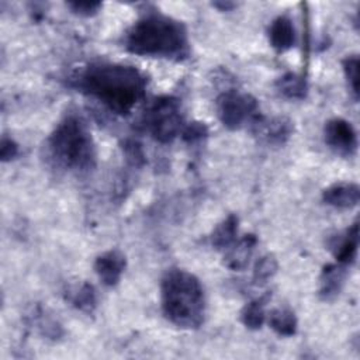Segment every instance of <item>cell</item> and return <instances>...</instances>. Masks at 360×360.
<instances>
[{
	"instance_id": "6da1fadb",
	"label": "cell",
	"mask_w": 360,
	"mask_h": 360,
	"mask_svg": "<svg viewBox=\"0 0 360 360\" xmlns=\"http://www.w3.org/2000/svg\"><path fill=\"white\" fill-rule=\"evenodd\" d=\"M75 84L115 114L125 115L143 97L146 79L134 66L91 63L79 72Z\"/></svg>"
},
{
	"instance_id": "7a4b0ae2",
	"label": "cell",
	"mask_w": 360,
	"mask_h": 360,
	"mask_svg": "<svg viewBox=\"0 0 360 360\" xmlns=\"http://www.w3.org/2000/svg\"><path fill=\"white\" fill-rule=\"evenodd\" d=\"M129 52L142 56L183 59L188 55V39L184 25L160 13H148L125 35Z\"/></svg>"
},
{
	"instance_id": "3957f363",
	"label": "cell",
	"mask_w": 360,
	"mask_h": 360,
	"mask_svg": "<svg viewBox=\"0 0 360 360\" xmlns=\"http://www.w3.org/2000/svg\"><path fill=\"white\" fill-rule=\"evenodd\" d=\"M165 316L180 328H198L204 321L205 298L198 278L181 269L169 270L162 280Z\"/></svg>"
},
{
	"instance_id": "277c9868",
	"label": "cell",
	"mask_w": 360,
	"mask_h": 360,
	"mask_svg": "<svg viewBox=\"0 0 360 360\" xmlns=\"http://www.w3.org/2000/svg\"><path fill=\"white\" fill-rule=\"evenodd\" d=\"M49 156L56 166L86 172L96 163V148L86 124L76 115L65 117L48 139Z\"/></svg>"
},
{
	"instance_id": "5b68a950",
	"label": "cell",
	"mask_w": 360,
	"mask_h": 360,
	"mask_svg": "<svg viewBox=\"0 0 360 360\" xmlns=\"http://www.w3.org/2000/svg\"><path fill=\"white\" fill-rule=\"evenodd\" d=\"M180 103L170 96L155 98L143 114L145 129L159 142H172L181 131Z\"/></svg>"
},
{
	"instance_id": "8992f818",
	"label": "cell",
	"mask_w": 360,
	"mask_h": 360,
	"mask_svg": "<svg viewBox=\"0 0 360 360\" xmlns=\"http://www.w3.org/2000/svg\"><path fill=\"white\" fill-rule=\"evenodd\" d=\"M217 111L221 122L229 129H238L246 122L253 124L259 118L256 98L236 90H226L218 97Z\"/></svg>"
},
{
	"instance_id": "52a82bcc",
	"label": "cell",
	"mask_w": 360,
	"mask_h": 360,
	"mask_svg": "<svg viewBox=\"0 0 360 360\" xmlns=\"http://www.w3.org/2000/svg\"><path fill=\"white\" fill-rule=\"evenodd\" d=\"M325 142L336 153L343 156H350L357 148V135L352 124L343 118H332L326 122Z\"/></svg>"
},
{
	"instance_id": "ba28073f",
	"label": "cell",
	"mask_w": 360,
	"mask_h": 360,
	"mask_svg": "<svg viewBox=\"0 0 360 360\" xmlns=\"http://www.w3.org/2000/svg\"><path fill=\"white\" fill-rule=\"evenodd\" d=\"M125 269V256L120 250H108L96 259L94 270L105 285H115Z\"/></svg>"
},
{
	"instance_id": "9c48e42d",
	"label": "cell",
	"mask_w": 360,
	"mask_h": 360,
	"mask_svg": "<svg viewBox=\"0 0 360 360\" xmlns=\"http://www.w3.org/2000/svg\"><path fill=\"white\" fill-rule=\"evenodd\" d=\"M323 201L336 208H350L359 202L360 188L354 183H335L325 188Z\"/></svg>"
},
{
	"instance_id": "30bf717a",
	"label": "cell",
	"mask_w": 360,
	"mask_h": 360,
	"mask_svg": "<svg viewBox=\"0 0 360 360\" xmlns=\"http://www.w3.org/2000/svg\"><path fill=\"white\" fill-rule=\"evenodd\" d=\"M346 269L343 264H328L323 267L319 278V297L323 301L333 300L342 290Z\"/></svg>"
},
{
	"instance_id": "8fae6325",
	"label": "cell",
	"mask_w": 360,
	"mask_h": 360,
	"mask_svg": "<svg viewBox=\"0 0 360 360\" xmlns=\"http://www.w3.org/2000/svg\"><path fill=\"white\" fill-rule=\"evenodd\" d=\"M269 41L277 52H284L294 46L295 31L292 21L287 15H280L270 24Z\"/></svg>"
},
{
	"instance_id": "7c38bea8",
	"label": "cell",
	"mask_w": 360,
	"mask_h": 360,
	"mask_svg": "<svg viewBox=\"0 0 360 360\" xmlns=\"http://www.w3.org/2000/svg\"><path fill=\"white\" fill-rule=\"evenodd\" d=\"M357 243H359V225L357 222H354L342 238H338L330 243V249L333 250L338 263L343 266L353 263L356 259Z\"/></svg>"
},
{
	"instance_id": "4fadbf2b",
	"label": "cell",
	"mask_w": 360,
	"mask_h": 360,
	"mask_svg": "<svg viewBox=\"0 0 360 360\" xmlns=\"http://www.w3.org/2000/svg\"><path fill=\"white\" fill-rule=\"evenodd\" d=\"M253 125L256 127V131L259 135L264 136L267 142L270 143H283L285 142L292 131L291 122L285 118H273L270 121H264L263 118H257Z\"/></svg>"
},
{
	"instance_id": "5bb4252c",
	"label": "cell",
	"mask_w": 360,
	"mask_h": 360,
	"mask_svg": "<svg viewBox=\"0 0 360 360\" xmlns=\"http://www.w3.org/2000/svg\"><path fill=\"white\" fill-rule=\"evenodd\" d=\"M256 242L255 235H245L239 242H233V245L226 249L225 266L231 270H243L248 266Z\"/></svg>"
},
{
	"instance_id": "9a60e30c",
	"label": "cell",
	"mask_w": 360,
	"mask_h": 360,
	"mask_svg": "<svg viewBox=\"0 0 360 360\" xmlns=\"http://www.w3.org/2000/svg\"><path fill=\"white\" fill-rule=\"evenodd\" d=\"M238 233V218L235 215L226 217L211 235V243L215 249L224 250L233 245Z\"/></svg>"
},
{
	"instance_id": "2e32d148",
	"label": "cell",
	"mask_w": 360,
	"mask_h": 360,
	"mask_svg": "<svg viewBox=\"0 0 360 360\" xmlns=\"http://www.w3.org/2000/svg\"><path fill=\"white\" fill-rule=\"evenodd\" d=\"M270 328L280 336H292L297 330V318L288 308H276L269 314Z\"/></svg>"
},
{
	"instance_id": "e0dca14e",
	"label": "cell",
	"mask_w": 360,
	"mask_h": 360,
	"mask_svg": "<svg viewBox=\"0 0 360 360\" xmlns=\"http://www.w3.org/2000/svg\"><path fill=\"white\" fill-rule=\"evenodd\" d=\"M269 297H270V294H266V295L256 298L245 305V308L242 309V314H240V319L246 328L259 329L263 325L264 318H266L264 305H266Z\"/></svg>"
},
{
	"instance_id": "ac0fdd59",
	"label": "cell",
	"mask_w": 360,
	"mask_h": 360,
	"mask_svg": "<svg viewBox=\"0 0 360 360\" xmlns=\"http://www.w3.org/2000/svg\"><path fill=\"white\" fill-rule=\"evenodd\" d=\"M277 90L288 98H304L307 84L304 79L295 73H285L277 80Z\"/></svg>"
},
{
	"instance_id": "d6986e66",
	"label": "cell",
	"mask_w": 360,
	"mask_h": 360,
	"mask_svg": "<svg viewBox=\"0 0 360 360\" xmlns=\"http://www.w3.org/2000/svg\"><path fill=\"white\" fill-rule=\"evenodd\" d=\"M277 260L274 259L273 255H264L263 257H260L256 264H255V270H253V278L256 283H264L267 281L270 277H273L277 271Z\"/></svg>"
},
{
	"instance_id": "ffe728a7",
	"label": "cell",
	"mask_w": 360,
	"mask_h": 360,
	"mask_svg": "<svg viewBox=\"0 0 360 360\" xmlns=\"http://www.w3.org/2000/svg\"><path fill=\"white\" fill-rule=\"evenodd\" d=\"M73 304L86 312H91L96 307V292L93 285L84 283L75 294L73 297Z\"/></svg>"
},
{
	"instance_id": "44dd1931",
	"label": "cell",
	"mask_w": 360,
	"mask_h": 360,
	"mask_svg": "<svg viewBox=\"0 0 360 360\" xmlns=\"http://www.w3.org/2000/svg\"><path fill=\"white\" fill-rule=\"evenodd\" d=\"M122 150H124V155H125L127 162H128L131 166L141 167L142 165H145V162H146L145 152H143V149H142V145H141L138 141H135V139H127V141L122 143Z\"/></svg>"
},
{
	"instance_id": "7402d4cb",
	"label": "cell",
	"mask_w": 360,
	"mask_h": 360,
	"mask_svg": "<svg viewBox=\"0 0 360 360\" xmlns=\"http://www.w3.org/2000/svg\"><path fill=\"white\" fill-rule=\"evenodd\" d=\"M342 65H343L345 76H346L349 86L353 91V96H354V98H357V94H359V58L356 55L346 56L343 59Z\"/></svg>"
},
{
	"instance_id": "603a6c76",
	"label": "cell",
	"mask_w": 360,
	"mask_h": 360,
	"mask_svg": "<svg viewBox=\"0 0 360 360\" xmlns=\"http://www.w3.org/2000/svg\"><path fill=\"white\" fill-rule=\"evenodd\" d=\"M66 4L75 14L83 17L94 15L101 8L100 1H69Z\"/></svg>"
},
{
	"instance_id": "cb8c5ba5",
	"label": "cell",
	"mask_w": 360,
	"mask_h": 360,
	"mask_svg": "<svg viewBox=\"0 0 360 360\" xmlns=\"http://www.w3.org/2000/svg\"><path fill=\"white\" fill-rule=\"evenodd\" d=\"M181 135H183L184 141L195 142V141H198V139H201L207 135V127L201 122H191L183 129Z\"/></svg>"
},
{
	"instance_id": "d4e9b609",
	"label": "cell",
	"mask_w": 360,
	"mask_h": 360,
	"mask_svg": "<svg viewBox=\"0 0 360 360\" xmlns=\"http://www.w3.org/2000/svg\"><path fill=\"white\" fill-rule=\"evenodd\" d=\"M18 155V145L7 136L1 138V143H0V158L3 162H8L11 159H14Z\"/></svg>"
},
{
	"instance_id": "484cf974",
	"label": "cell",
	"mask_w": 360,
	"mask_h": 360,
	"mask_svg": "<svg viewBox=\"0 0 360 360\" xmlns=\"http://www.w3.org/2000/svg\"><path fill=\"white\" fill-rule=\"evenodd\" d=\"M212 6L217 7V8H219L221 11H229V10H232L233 7H236V4L232 3V1H214Z\"/></svg>"
}]
</instances>
